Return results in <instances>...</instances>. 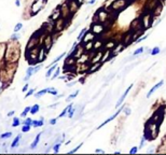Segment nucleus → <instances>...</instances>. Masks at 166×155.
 <instances>
[{
	"mask_svg": "<svg viewBox=\"0 0 166 155\" xmlns=\"http://www.w3.org/2000/svg\"><path fill=\"white\" fill-rule=\"evenodd\" d=\"M18 68V61L7 63V61L4 60V65H2V67L0 69V95L13 83Z\"/></svg>",
	"mask_w": 166,
	"mask_h": 155,
	"instance_id": "nucleus-1",
	"label": "nucleus"
},
{
	"mask_svg": "<svg viewBox=\"0 0 166 155\" xmlns=\"http://www.w3.org/2000/svg\"><path fill=\"white\" fill-rule=\"evenodd\" d=\"M6 43H7V47H6V53H4V61H7V63L20 61L22 49L18 40L9 39L8 41H6Z\"/></svg>",
	"mask_w": 166,
	"mask_h": 155,
	"instance_id": "nucleus-2",
	"label": "nucleus"
},
{
	"mask_svg": "<svg viewBox=\"0 0 166 155\" xmlns=\"http://www.w3.org/2000/svg\"><path fill=\"white\" fill-rule=\"evenodd\" d=\"M125 107H126V106H125V105H123V106L121 107L120 109L118 110L117 112L114 113L113 115H111V116H110V117H108V119H107V120L105 121V122H103V123L100 124V125H99V126L97 127V129H100L102 127H104V126H105V125H107V124L109 123V122H111V121H113V120H114V119H116V117H117V116L119 115V114H120V113L122 112V111H123V110H124V108H125Z\"/></svg>",
	"mask_w": 166,
	"mask_h": 155,
	"instance_id": "nucleus-3",
	"label": "nucleus"
},
{
	"mask_svg": "<svg viewBox=\"0 0 166 155\" xmlns=\"http://www.w3.org/2000/svg\"><path fill=\"white\" fill-rule=\"evenodd\" d=\"M132 87H133V84L130 85V86H128V87H127L126 89H125V92H124L123 94H122V96H121L120 98H119V100H118L117 103H116V108H117V109H119V107L122 106V103H123V101H124V100H125V98H126V96L128 95V93L131 92Z\"/></svg>",
	"mask_w": 166,
	"mask_h": 155,
	"instance_id": "nucleus-4",
	"label": "nucleus"
},
{
	"mask_svg": "<svg viewBox=\"0 0 166 155\" xmlns=\"http://www.w3.org/2000/svg\"><path fill=\"white\" fill-rule=\"evenodd\" d=\"M6 47H7V43L6 42H0V69L4 65V53H6Z\"/></svg>",
	"mask_w": 166,
	"mask_h": 155,
	"instance_id": "nucleus-5",
	"label": "nucleus"
},
{
	"mask_svg": "<svg viewBox=\"0 0 166 155\" xmlns=\"http://www.w3.org/2000/svg\"><path fill=\"white\" fill-rule=\"evenodd\" d=\"M163 84H164V80H161L160 82H158V83H156V84L154 85V86H153V87H152L151 89L148 92V94H147V98H150V97L152 96V94L155 92V91H158V89H159L161 86H163Z\"/></svg>",
	"mask_w": 166,
	"mask_h": 155,
	"instance_id": "nucleus-6",
	"label": "nucleus"
},
{
	"mask_svg": "<svg viewBox=\"0 0 166 155\" xmlns=\"http://www.w3.org/2000/svg\"><path fill=\"white\" fill-rule=\"evenodd\" d=\"M151 16L150 15H146L145 17L142 18V23H144V28H150V26H151Z\"/></svg>",
	"mask_w": 166,
	"mask_h": 155,
	"instance_id": "nucleus-7",
	"label": "nucleus"
},
{
	"mask_svg": "<svg viewBox=\"0 0 166 155\" xmlns=\"http://www.w3.org/2000/svg\"><path fill=\"white\" fill-rule=\"evenodd\" d=\"M34 69H35V67H32V66H30V67H28V69L26 70V77L24 78V81L27 82L32 78V75H34Z\"/></svg>",
	"mask_w": 166,
	"mask_h": 155,
	"instance_id": "nucleus-8",
	"label": "nucleus"
},
{
	"mask_svg": "<svg viewBox=\"0 0 166 155\" xmlns=\"http://www.w3.org/2000/svg\"><path fill=\"white\" fill-rule=\"evenodd\" d=\"M56 68H57V63L56 64H54V65H52L50 68H48L49 70L46 71V78H50V77H52V74L54 73V71L56 70Z\"/></svg>",
	"mask_w": 166,
	"mask_h": 155,
	"instance_id": "nucleus-9",
	"label": "nucleus"
},
{
	"mask_svg": "<svg viewBox=\"0 0 166 155\" xmlns=\"http://www.w3.org/2000/svg\"><path fill=\"white\" fill-rule=\"evenodd\" d=\"M21 138H22V135L18 134V136L14 138V140L12 141V143H11V148H12V149L18 148V145H20V140H21Z\"/></svg>",
	"mask_w": 166,
	"mask_h": 155,
	"instance_id": "nucleus-10",
	"label": "nucleus"
},
{
	"mask_svg": "<svg viewBox=\"0 0 166 155\" xmlns=\"http://www.w3.org/2000/svg\"><path fill=\"white\" fill-rule=\"evenodd\" d=\"M44 119L43 117H40V120H35V121H32V127H35V128H37V127H41L43 126V124H44Z\"/></svg>",
	"mask_w": 166,
	"mask_h": 155,
	"instance_id": "nucleus-11",
	"label": "nucleus"
},
{
	"mask_svg": "<svg viewBox=\"0 0 166 155\" xmlns=\"http://www.w3.org/2000/svg\"><path fill=\"white\" fill-rule=\"evenodd\" d=\"M41 135H42V133H39V134L36 136L35 140L32 141V143L30 145V149L37 148V145H38V143H39V141H40V138H41Z\"/></svg>",
	"mask_w": 166,
	"mask_h": 155,
	"instance_id": "nucleus-12",
	"label": "nucleus"
},
{
	"mask_svg": "<svg viewBox=\"0 0 166 155\" xmlns=\"http://www.w3.org/2000/svg\"><path fill=\"white\" fill-rule=\"evenodd\" d=\"M51 88H52V87H48V88H44V89H41V91H39L38 93H36L35 97H36V98H40V97H41V96H43L44 94H46V93H50Z\"/></svg>",
	"mask_w": 166,
	"mask_h": 155,
	"instance_id": "nucleus-13",
	"label": "nucleus"
},
{
	"mask_svg": "<svg viewBox=\"0 0 166 155\" xmlns=\"http://www.w3.org/2000/svg\"><path fill=\"white\" fill-rule=\"evenodd\" d=\"M72 105H74V103H70V105H68V106L66 107V108H65V109H64L63 111H62V113H60V115H58V119H60V117H64L65 115H67V113L69 112V110H70L71 108L74 107Z\"/></svg>",
	"mask_w": 166,
	"mask_h": 155,
	"instance_id": "nucleus-14",
	"label": "nucleus"
},
{
	"mask_svg": "<svg viewBox=\"0 0 166 155\" xmlns=\"http://www.w3.org/2000/svg\"><path fill=\"white\" fill-rule=\"evenodd\" d=\"M65 55H66V53H65V52H64V53H62L60 55V56H57L56 58H55V59L53 60V61H52V63L50 64L49 66H48V68H50L51 67V66H52V65H54V64H56V63H58V61H60V59H62V58H63V57H65Z\"/></svg>",
	"mask_w": 166,
	"mask_h": 155,
	"instance_id": "nucleus-15",
	"label": "nucleus"
},
{
	"mask_svg": "<svg viewBox=\"0 0 166 155\" xmlns=\"http://www.w3.org/2000/svg\"><path fill=\"white\" fill-rule=\"evenodd\" d=\"M79 92H80V91H79V89H77V91H76V92H74V94L69 95V96L67 97V98H66V101H71L72 99H74L76 97H77V96L79 95Z\"/></svg>",
	"mask_w": 166,
	"mask_h": 155,
	"instance_id": "nucleus-16",
	"label": "nucleus"
},
{
	"mask_svg": "<svg viewBox=\"0 0 166 155\" xmlns=\"http://www.w3.org/2000/svg\"><path fill=\"white\" fill-rule=\"evenodd\" d=\"M39 110H40L39 105H34V106L32 107V109H30V113H32V114H37V113L39 112Z\"/></svg>",
	"mask_w": 166,
	"mask_h": 155,
	"instance_id": "nucleus-17",
	"label": "nucleus"
},
{
	"mask_svg": "<svg viewBox=\"0 0 166 155\" xmlns=\"http://www.w3.org/2000/svg\"><path fill=\"white\" fill-rule=\"evenodd\" d=\"M60 68L57 67L56 70L54 71V73L52 74V79H51V80H55V79H57V78L60 77Z\"/></svg>",
	"mask_w": 166,
	"mask_h": 155,
	"instance_id": "nucleus-18",
	"label": "nucleus"
},
{
	"mask_svg": "<svg viewBox=\"0 0 166 155\" xmlns=\"http://www.w3.org/2000/svg\"><path fill=\"white\" fill-rule=\"evenodd\" d=\"M88 31V29L86 28H83L81 30V32L79 34V36H78V38H77V41H81L82 39H83V37H84V35H85V32Z\"/></svg>",
	"mask_w": 166,
	"mask_h": 155,
	"instance_id": "nucleus-19",
	"label": "nucleus"
},
{
	"mask_svg": "<svg viewBox=\"0 0 166 155\" xmlns=\"http://www.w3.org/2000/svg\"><path fill=\"white\" fill-rule=\"evenodd\" d=\"M145 51V47H138L137 50H135L134 51V53H133V56H137V55H140V54L142 53Z\"/></svg>",
	"mask_w": 166,
	"mask_h": 155,
	"instance_id": "nucleus-20",
	"label": "nucleus"
},
{
	"mask_svg": "<svg viewBox=\"0 0 166 155\" xmlns=\"http://www.w3.org/2000/svg\"><path fill=\"white\" fill-rule=\"evenodd\" d=\"M12 137V133L11 131H8V133H4V134L0 135V138L1 139H9V138Z\"/></svg>",
	"mask_w": 166,
	"mask_h": 155,
	"instance_id": "nucleus-21",
	"label": "nucleus"
},
{
	"mask_svg": "<svg viewBox=\"0 0 166 155\" xmlns=\"http://www.w3.org/2000/svg\"><path fill=\"white\" fill-rule=\"evenodd\" d=\"M160 52H161V49H160L159 46H155V47H153V49L151 50V52H150V54L154 56V55H158V54H159Z\"/></svg>",
	"mask_w": 166,
	"mask_h": 155,
	"instance_id": "nucleus-22",
	"label": "nucleus"
},
{
	"mask_svg": "<svg viewBox=\"0 0 166 155\" xmlns=\"http://www.w3.org/2000/svg\"><path fill=\"white\" fill-rule=\"evenodd\" d=\"M30 109H32V107H26L24 109V111L21 113V117H25V116L28 114V112H30Z\"/></svg>",
	"mask_w": 166,
	"mask_h": 155,
	"instance_id": "nucleus-23",
	"label": "nucleus"
},
{
	"mask_svg": "<svg viewBox=\"0 0 166 155\" xmlns=\"http://www.w3.org/2000/svg\"><path fill=\"white\" fill-rule=\"evenodd\" d=\"M20 124H21L20 119H18V117H14V119H13V123H12V127H18Z\"/></svg>",
	"mask_w": 166,
	"mask_h": 155,
	"instance_id": "nucleus-24",
	"label": "nucleus"
},
{
	"mask_svg": "<svg viewBox=\"0 0 166 155\" xmlns=\"http://www.w3.org/2000/svg\"><path fill=\"white\" fill-rule=\"evenodd\" d=\"M30 128H32V125H23L22 131H23V133H27V131H30Z\"/></svg>",
	"mask_w": 166,
	"mask_h": 155,
	"instance_id": "nucleus-25",
	"label": "nucleus"
},
{
	"mask_svg": "<svg viewBox=\"0 0 166 155\" xmlns=\"http://www.w3.org/2000/svg\"><path fill=\"white\" fill-rule=\"evenodd\" d=\"M22 28H23V24L22 23H18L14 27V32H18Z\"/></svg>",
	"mask_w": 166,
	"mask_h": 155,
	"instance_id": "nucleus-26",
	"label": "nucleus"
},
{
	"mask_svg": "<svg viewBox=\"0 0 166 155\" xmlns=\"http://www.w3.org/2000/svg\"><path fill=\"white\" fill-rule=\"evenodd\" d=\"M22 124H23V125H32V120L30 119V117H27V119H26L24 122H22Z\"/></svg>",
	"mask_w": 166,
	"mask_h": 155,
	"instance_id": "nucleus-27",
	"label": "nucleus"
},
{
	"mask_svg": "<svg viewBox=\"0 0 166 155\" xmlns=\"http://www.w3.org/2000/svg\"><path fill=\"white\" fill-rule=\"evenodd\" d=\"M74 112H76V108H74V107H72V108L69 110V112H68V117H69V119H71V117L74 116Z\"/></svg>",
	"mask_w": 166,
	"mask_h": 155,
	"instance_id": "nucleus-28",
	"label": "nucleus"
},
{
	"mask_svg": "<svg viewBox=\"0 0 166 155\" xmlns=\"http://www.w3.org/2000/svg\"><path fill=\"white\" fill-rule=\"evenodd\" d=\"M82 145H83V143H82V142H81V143H80V145H79L78 147H76V148H74V150H71V151H69V154H72V153H76V152L78 151L79 149L81 148Z\"/></svg>",
	"mask_w": 166,
	"mask_h": 155,
	"instance_id": "nucleus-29",
	"label": "nucleus"
},
{
	"mask_svg": "<svg viewBox=\"0 0 166 155\" xmlns=\"http://www.w3.org/2000/svg\"><path fill=\"white\" fill-rule=\"evenodd\" d=\"M34 93H35V89H34V88H32V89H29V91H27L26 95H25V98H28L29 96L34 95Z\"/></svg>",
	"mask_w": 166,
	"mask_h": 155,
	"instance_id": "nucleus-30",
	"label": "nucleus"
},
{
	"mask_svg": "<svg viewBox=\"0 0 166 155\" xmlns=\"http://www.w3.org/2000/svg\"><path fill=\"white\" fill-rule=\"evenodd\" d=\"M138 152V147H133V148L130 150V154H136Z\"/></svg>",
	"mask_w": 166,
	"mask_h": 155,
	"instance_id": "nucleus-31",
	"label": "nucleus"
},
{
	"mask_svg": "<svg viewBox=\"0 0 166 155\" xmlns=\"http://www.w3.org/2000/svg\"><path fill=\"white\" fill-rule=\"evenodd\" d=\"M60 143H56V145L53 147V151L55 152V153H58V151H60Z\"/></svg>",
	"mask_w": 166,
	"mask_h": 155,
	"instance_id": "nucleus-32",
	"label": "nucleus"
},
{
	"mask_svg": "<svg viewBox=\"0 0 166 155\" xmlns=\"http://www.w3.org/2000/svg\"><path fill=\"white\" fill-rule=\"evenodd\" d=\"M20 37H21V36L18 35V32H14L13 35L11 36V38H10V39H13V40H18V39H20Z\"/></svg>",
	"mask_w": 166,
	"mask_h": 155,
	"instance_id": "nucleus-33",
	"label": "nucleus"
},
{
	"mask_svg": "<svg viewBox=\"0 0 166 155\" xmlns=\"http://www.w3.org/2000/svg\"><path fill=\"white\" fill-rule=\"evenodd\" d=\"M49 94H51V95H53V96H57L58 92H57V91H56V89H55L54 87H52V88H51V91H50Z\"/></svg>",
	"mask_w": 166,
	"mask_h": 155,
	"instance_id": "nucleus-34",
	"label": "nucleus"
},
{
	"mask_svg": "<svg viewBox=\"0 0 166 155\" xmlns=\"http://www.w3.org/2000/svg\"><path fill=\"white\" fill-rule=\"evenodd\" d=\"M131 112H132L131 108H128V107H125V108H124V113H125L126 115H130V114H131Z\"/></svg>",
	"mask_w": 166,
	"mask_h": 155,
	"instance_id": "nucleus-35",
	"label": "nucleus"
},
{
	"mask_svg": "<svg viewBox=\"0 0 166 155\" xmlns=\"http://www.w3.org/2000/svg\"><path fill=\"white\" fill-rule=\"evenodd\" d=\"M41 68H42V65H41V64H40V65H38V66H36L35 67V69H34V73H37V72H38V71L40 70V69H41Z\"/></svg>",
	"mask_w": 166,
	"mask_h": 155,
	"instance_id": "nucleus-36",
	"label": "nucleus"
},
{
	"mask_svg": "<svg viewBox=\"0 0 166 155\" xmlns=\"http://www.w3.org/2000/svg\"><path fill=\"white\" fill-rule=\"evenodd\" d=\"M145 141H146V137L144 136V137L141 138V141H140V145H139V148H142V147L145 145Z\"/></svg>",
	"mask_w": 166,
	"mask_h": 155,
	"instance_id": "nucleus-37",
	"label": "nucleus"
},
{
	"mask_svg": "<svg viewBox=\"0 0 166 155\" xmlns=\"http://www.w3.org/2000/svg\"><path fill=\"white\" fill-rule=\"evenodd\" d=\"M57 122V119H51L50 120V125H55Z\"/></svg>",
	"mask_w": 166,
	"mask_h": 155,
	"instance_id": "nucleus-38",
	"label": "nucleus"
},
{
	"mask_svg": "<svg viewBox=\"0 0 166 155\" xmlns=\"http://www.w3.org/2000/svg\"><path fill=\"white\" fill-rule=\"evenodd\" d=\"M149 37V35H146V36H144V37H142V38H140V39H138L137 40V43H139V42H141L142 40H145V39H147Z\"/></svg>",
	"mask_w": 166,
	"mask_h": 155,
	"instance_id": "nucleus-39",
	"label": "nucleus"
},
{
	"mask_svg": "<svg viewBox=\"0 0 166 155\" xmlns=\"http://www.w3.org/2000/svg\"><path fill=\"white\" fill-rule=\"evenodd\" d=\"M22 91H23V92H27V91H28V84H25V86L23 87Z\"/></svg>",
	"mask_w": 166,
	"mask_h": 155,
	"instance_id": "nucleus-40",
	"label": "nucleus"
},
{
	"mask_svg": "<svg viewBox=\"0 0 166 155\" xmlns=\"http://www.w3.org/2000/svg\"><path fill=\"white\" fill-rule=\"evenodd\" d=\"M15 6L18 8L21 7V1H20V0H15Z\"/></svg>",
	"mask_w": 166,
	"mask_h": 155,
	"instance_id": "nucleus-41",
	"label": "nucleus"
},
{
	"mask_svg": "<svg viewBox=\"0 0 166 155\" xmlns=\"http://www.w3.org/2000/svg\"><path fill=\"white\" fill-rule=\"evenodd\" d=\"M147 153H154V147H151V149H149Z\"/></svg>",
	"mask_w": 166,
	"mask_h": 155,
	"instance_id": "nucleus-42",
	"label": "nucleus"
},
{
	"mask_svg": "<svg viewBox=\"0 0 166 155\" xmlns=\"http://www.w3.org/2000/svg\"><path fill=\"white\" fill-rule=\"evenodd\" d=\"M14 111H13V110H12V111H10V112H9V113H8V114H7V115L8 116H12V115H14Z\"/></svg>",
	"mask_w": 166,
	"mask_h": 155,
	"instance_id": "nucleus-43",
	"label": "nucleus"
},
{
	"mask_svg": "<svg viewBox=\"0 0 166 155\" xmlns=\"http://www.w3.org/2000/svg\"><path fill=\"white\" fill-rule=\"evenodd\" d=\"M96 153H105V151L104 150H99V149H97V150H95Z\"/></svg>",
	"mask_w": 166,
	"mask_h": 155,
	"instance_id": "nucleus-44",
	"label": "nucleus"
},
{
	"mask_svg": "<svg viewBox=\"0 0 166 155\" xmlns=\"http://www.w3.org/2000/svg\"><path fill=\"white\" fill-rule=\"evenodd\" d=\"M95 2H96V0H90L88 3V4H94Z\"/></svg>",
	"mask_w": 166,
	"mask_h": 155,
	"instance_id": "nucleus-45",
	"label": "nucleus"
},
{
	"mask_svg": "<svg viewBox=\"0 0 166 155\" xmlns=\"http://www.w3.org/2000/svg\"><path fill=\"white\" fill-rule=\"evenodd\" d=\"M76 83H77V82H71V83H68L67 86H72V85H74Z\"/></svg>",
	"mask_w": 166,
	"mask_h": 155,
	"instance_id": "nucleus-46",
	"label": "nucleus"
},
{
	"mask_svg": "<svg viewBox=\"0 0 166 155\" xmlns=\"http://www.w3.org/2000/svg\"><path fill=\"white\" fill-rule=\"evenodd\" d=\"M56 107H57V103H55L53 106H49V108H56Z\"/></svg>",
	"mask_w": 166,
	"mask_h": 155,
	"instance_id": "nucleus-47",
	"label": "nucleus"
},
{
	"mask_svg": "<svg viewBox=\"0 0 166 155\" xmlns=\"http://www.w3.org/2000/svg\"><path fill=\"white\" fill-rule=\"evenodd\" d=\"M27 1H28V0H26V2H27Z\"/></svg>",
	"mask_w": 166,
	"mask_h": 155,
	"instance_id": "nucleus-48",
	"label": "nucleus"
}]
</instances>
